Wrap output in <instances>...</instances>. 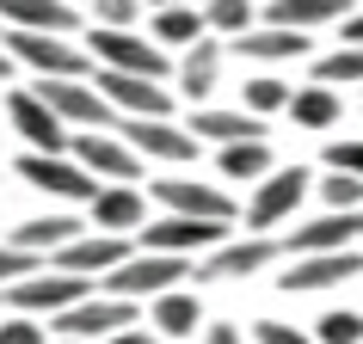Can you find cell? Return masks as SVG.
Returning a JSON list of instances; mask_svg holds the SVG:
<instances>
[{"label": "cell", "instance_id": "cell-32", "mask_svg": "<svg viewBox=\"0 0 363 344\" xmlns=\"http://www.w3.org/2000/svg\"><path fill=\"white\" fill-rule=\"evenodd\" d=\"M314 338L320 344H363V314H320V320H314Z\"/></svg>", "mask_w": 363, "mask_h": 344}, {"label": "cell", "instance_id": "cell-11", "mask_svg": "<svg viewBox=\"0 0 363 344\" xmlns=\"http://www.w3.org/2000/svg\"><path fill=\"white\" fill-rule=\"evenodd\" d=\"M135 234H142V252H185V258H197V252H216L228 240V222H203V215H172L167 210V222L135 228Z\"/></svg>", "mask_w": 363, "mask_h": 344}, {"label": "cell", "instance_id": "cell-2", "mask_svg": "<svg viewBox=\"0 0 363 344\" xmlns=\"http://www.w3.org/2000/svg\"><path fill=\"white\" fill-rule=\"evenodd\" d=\"M93 283L99 277H80V270H31V277H19V283H6V302L19 307V314H50V320H56L62 307H74V302H86V295H93Z\"/></svg>", "mask_w": 363, "mask_h": 344}, {"label": "cell", "instance_id": "cell-20", "mask_svg": "<svg viewBox=\"0 0 363 344\" xmlns=\"http://www.w3.org/2000/svg\"><path fill=\"white\" fill-rule=\"evenodd\" d=\"M0 19L25 25V31H74L80 6L74 0H0Z\"/></svg>", "mask_w": 363, "mask_h": 344}, {"label": "cell", "instance_id": "cell-17", "mask_svg": "<svg viewBox=\"0 0 363 344\" xmlns=\"http://www.w3.org/2000/svg\"><path fill=\"white\" fill-rule=\"evenodd\" d=\"M154 197H160V203H167L172 215L234 222V203H228V191H216V185H203V178H160V185H154Z\"/></svg>", "mask_w": 363, "mask_h": 344}, {"label": "cell", "instance_id": "cell-7", "mask_svg": "<svg viewBox=\"0 0 363 344\" xmlns=\"http://www.w3.org/2000/svg\"><path fill=\"white\" fill-rule=\"evenodd\" d=\"M123 142H130L142 160H167V166H185L197 154V135L185 130V123H172V117H123V123H111Z\"/></svg>", "mask_w": 363, "mask_h": 344}, {"label": "cell", "instance_id": "cell-6", "mask_svg": "<svg viewBox=\"0 0 363 344\" xmlns=\"http://www.w3.org/2000/svg\"><path fill=\"white\" fill-rule=\"evenodd\" d=\"M68 154H74V160L93 172V178H111V185H130V178H142V154H135L123 135H111V123H105V130H74Z\"/></svg>", "mask_w": 363, "mask_h": 344}, {"label": "cell", "instance_id": "cell-35", "mask_svg": "<svg viewBox=\"0 0 363 344\" xmlns=\"http://www.w3.org/2000/svg\"><path fill=\"white\" fill-rule=\"evenodd\" d=\"M31 270H43V258L38 252H25V246H0V283H19V277H31Z\"/></svg>", "mask_w": 363, "mask_h": 344}, {"label": "cell", "instance_id": "cell-39", "mask_svg": "<svg viewBox=\"0 0 363 344\" xmlns=\"http://www.w3.org/2000/svg\"><path fill=\"white\" fill-rule=\"evenodd\" d=\"M259 344H320V338H308V332H296L284 320H259Z\"/></svg>", "mask_w": 363, "mask_h": 344}, {"label": "cell", "instance_id": "cell-44", "mask_svg": "<svg viewBox=\"0 0 363 344\" xmlns=\"http://www.w3.org/2000/svg\"><path fill=\"white\" fill-rule=\"evenodd\" d=\"M148 6H203V0H148Z\"/></svg>", "mask_w": 363, "mask_h": 344}, {"label": "cell", "instance_id": "cell-45", "mask_svg": "<svg viewBox=\"0 0 363 344\" xmlns=\"http://www.w3.org/2000/svg\"><path fill=\"white\" fill-rule=\"evenodd\" d=\"M56 344H86V338H56Z\"/></svg>", "mask_w": 363, "mask_h": 344}, {"label": "cell", "instance_id": "cell-9", "mask_svg": "<svg viewBox=\"0 0 363 344\" xmlns=\"http://www.w3.org/2000/svg\"><path fill=\"white\" fill-rule=\"evenodd\" d=\"M6 117H13V130L25 135V148H38V154H68V142H74V130L50 111V98H43L38 86H19V93L6 98Z\"/></svg>", "mask_w": 363, "mask_h": 344}, {"label": "cell", "instance_id": "cell-27", "mask_svg": "<svg viewBox=\"0 0 363 344\" xmlns=\"http://www.w3.org/2000/svg\"><path fill=\"white\" fill-rule=\"evenodd\" d=\"M148 326H160V338H191L197 326H203V314H197V295H185V289H167V295H154Z\"/></svg>", "mask_w": 363, "mask_h": 344}, {"label": "cell", "instance_id": "cell-4", "mask_svg": "<svg viewBox=\"0 0 363 344\" xmlns=\"http://www.w3.org/2000/svg\"><path fill=\"white\" fill-rule=\"evenodd\" d=\"M6 50H13V62L31 68V74H68V80H80V74H86V62H93V50L68 43L62 31H25V25L6 31Z\"/></svg>", "mask_w": 363, "mask_h": 344}, {"label": "cell", "instance_id": "cell-33", "mask_svg": "<svg viewBox=\"0 0 363 344\" xmlns=\"http://www.w3.org/2000/svg\"><path fill=\"white\" fill-rule=\"evenodd\" d=\"M333 178H320V197L333 203V210H363V178L357 172H339V166H326Z\"/></svg>", "mask_w": 363, "mask_h": 344}, {"label": "cell", "instance_id": "cell-22", "mask_svg": "<svg viewBox=\"0 0 363 344\" xmlns=\"http://www.w3.org/2000/svg\"><path fill=\"white\" fill-rule=\"evenodd\" d=\"M185 130L197 142H252V135H265V123H259V111H210V105H197Z\"/></svg>", "mask_w": 363, "mask_h": 344}, {"label": "cell", "instance_id": "cell-38", "mask_svg": "<svg viewBox=\"0 0 363 344\" xmlns=\"http://www.w3.org/2000/svg\"><path fill=\"white\" fill-rule=\"evenodd\" d=\"M326 166L357 172V178H363V142H333V148H326Z\"/></svg>", "mask_w": 363, "mask_h": 344}, {"label": "cell", "instance_id": "cell-19", "mask_svg": "<svg viewBox=\"0 0 363 344\" xmlns=\"http://www.w3.org/2000/svg\"><path fill=\"white\" fill-rule=\"evenodd\" d=\"M357 234H363L357 210H333V215H320V222H308V228H289L284 252L289 258H302V252H339V246H351Z\"/></svg>", "mask_w": 363, "mask_h": 344}, {"label": "cell", "instance_id": "cell-40", "mask_svg": "<svg viewBox=\"0 0 363 344\" xmlns=\"http://www.w3.org/2000/svg\"><path fill=\"white\" fill-rule=\"evenodd\" d=\"M105 344H154V332L148 326H123V332H111Z\"/></svg>", "mask_w": 363, "mask_h": 344}, {"label": "cell", "instance_id": "cell-42", "mask_svg": "<svg viewBox=\"0 0 363 344\" xmlns=\"http://www.w3.org/2000/svg\"><path fill=\"white\" fill-rule=\"evenodd\" d=\"M203 344H247V338H240L234 326H210V332H203Z\"/></svg>", "mask_w": 363, "mask_h": 344}, {"label": "cell", "instance_id": "cell-8", "mask_svg": "<svg viewBox=\"0 0 363 344\" xmlns=\"http://www.w3.org/2000/svg\"><path fill=\"white\" fill-rule=\"evenodd\" d=\"M38 93L50 98V111L68 123V130H105L111 123V98L86 86V80H68V74H38Z\"/></svg>", "mask_w": 363, "mask_h": 344}, {"label": "cell", "instance_id": "cell-43", "mask_svg": "<svg viewBox=\"0 0 363 344\" xmlns=\"http://www.w3.org/2000/svg\"><path fill=\"white\" fill-rule=\"evenodd\" d=\"M13 68H19V62H13V50H0V80H13Z\"/></svg>", "mask_w": 363, "mask_h": 344}, {"label": "cell", "instance_id": "cell-37", "mask_svg": "<svg viewBox=\"0 0 363 344\" xmlns=\"http://www.w3.org/2000/svg\"><path fill=\"white\" fill-rule=\"evenodd\" d=\"M0 344H50V338L31 314H19V320H0Z\"/></svg>", "mask_w": 363, "mask_h": 344}, {"label": "cell", "instance_id": "cell-21", "mask_svg": "<svg viewBox=\"0 0 363 344\" xmlns=\"http://www.w3.org/2000/svg\"><path fill=\"white\" fill-rule=\"evenodd\" d=\"M234 50L247 62H296L308 56V31H289V25H265V31H240Z\"/></svg>", "mask_w": 363, "mask_h": 344}, {"label": "cell", "instance_id": "cell-1", "mask_svg": "<svg viewBox=\"0 0 363 344\" xmlns=\"http://www.w3.org/2000/svg\"><path fill=\"white\" fill-rule=\"evenodd\" d=\"M185 277H197V258H185V252H130L123 265H111L99 277V289L123 295V302H148V295L179 289Z\"/></svg>", "mask_w": 363, "mask_h": 344}, {"label": "cell", "instance_id": "cell-26", "mask_svg": "<svg viewBox=\"0 0 363 344\" xmlns=\"http://www.w3.org/2000/svg\"><path fill=\"white\" fill-rule=\"evenodd\" d=\"M351 6L345 0H271L265 25H289V31H320V25H339Z\"/></svg>", "mask_w": 363, "mask_h": 344}, {"label": "cell", "instance_id": "cell-12", "mask_svg": "<svg viewBox=\"0 0 363 344\" xmlns=\"http://www.w3.org/2000/svg\"><path fill=\"white\" fill-rule=\"evenodd\" d=\"M308 178H314L308 166H284V172L271 166L265 178H259V197H252V210H247V228L265 234V228H277V222H289L296 203L308 197Z\"/></svg>", "mask_w": 363, "mask_h": 344}, {"label": "cell", "instance_id": "cell-23", "mask_svg": "<svg viewBox=\"0 0 363 344\" xmlns=\"http://www.w3.org/2000/svg\"><path fill=\"white\" fill-rule=\"evenodd\" d=\"M74 234H86V222H74V215H38V222H19L6 240L25 246V252H38V258H50V252H62Z\"/></svg>", "mask_w": 363, "mask_h": 344}, {"label": "cell", "instance_id": "cell-29", "mask_svg": "<svg viewBox=\"0 0 363 344\" xmlns=\"http://www.w3.org/2000/svg\"><path fill=\"white\" fill-rule=\"evenodd\" d=\"M222 178H265L271 172V148L265 135H252V142H222Z\"/></svg>", "mask_w": 363, "mask_h": 344}, {"label": "cell", "instance_id": "cell-5", "mask_svg": "<svg viewBox=\"0 0 363 344\" xmlns=\"http://www.w3.org/2000/svg\"><path fill=\"white\" fill-rule=\"evenodd\" d=\"M19 178H25V185H38V191H50V197H68V203H93V191H99V178L80 166L74 154H38V148H25L19 154Z\"/></svg>", "mask_w": 363, "mask_h": 344}, {"label": "cell", "instance_id": "cell-41", "mask_svg": "<svg viewBox=\"0 0 363 344\" xmlns=\"http://www.w3.org/2000/svg\"><path fill=\"white\" fill-rule=\"evenodd\" d=\"M345 31H339V43H363V13H345Z\"/></svg>", "mask_w": 363, "mask_h": 344}, {"label": "cell", "instance_id": "cell-24", "mask_svg": "<svg viewBox=\"0 0 363 344\" xmlns=\"http://www.w3.org/2000/svg\"><path fill=\"white\" fill-rule=\"evenodd\" d=\"M216 68H222V43H216V31H210V38H197L191 50H185V62H179V93L191 98V105H203L210 86H216Z\"/></svg>", "mask_w": 363, "mask_h": 344}, {"label": "cell", "instance_id": "cell-15", "mask_svg": "<svg viewBox=\"0 0 363 344\" xmlns=\"http://www.w3.org/2000/svg\"><path fill=\"white\" fill-rule=\"evenodd\" d=\"M62 270H80V277H105L111 265H123L130 258V234H99V228H86V234H74L62 252H50Z\"/></svg>", "mask_w": 363, "mask_h": 344}, {"label": "cell", "instance_id": "cell-31", "mask_svg": "<svg viewBox=\"0 0 363 344\" xmlns=\"http://www.w3.org/2000/svg\"><path fill=\"white\" fill-rule=\"evenodd\" d=\"M314 80L320 86H333V80H363V43H339L333 56L314 62Z\"/></svg>", "mask_w": 363, "mask_h": 344}, {"label": "cell", "instance_id": "cell-30", "mask_svg": "<svg viewBox=\"0 0 363 344\" xmlns=\"http://www.w3.org/2000/svg\"><path fill=\"white\" fill-rule=\"evenodd\" d=\"M252 0H203V25L210 31H222V38H240V31H252Z\"/></svg>", "mask_w": 363, "mask_h": 344}, {"label": "cell", "instance_id": "cell-34", "mask_svg": "<svg viewBox=\"0 0 363 344\" xmlns=\"http://www.w3.org/2000/svg\"><path fill=\"white\" fill-rule=\"evenodd\" d=\"M247 111H259V117L289 111V86L284 80H247Z\"/></svg>", "mask_w": 363, "mask_h": 344}, {"label": "cell", "instance_id": "cell-18", "mask_svg": "<svg viewBox=\"0 0 363 344\" xmlns=\"http://www.w3.org/2000/svg\"><path fill=\"white\" fill-rule=\"evenodd\" d=\"M86 215H93L86 228H99V234H135L148 222V203H142L135 185H99L93 203H86Z\"/></svg>", "mask_w": 363, "mask_h": 344}, {"label": "cell", "instance_id": "cell-28", "mask_svg": "<svg viewBox=\"0 0 363 344\" xmlns=\"http://www.w3.org/2000/svg\"><path fill=\"white\" fill-rule=\"evenodd\" d=\"M289 117H296V130H333L345 117V105H339V93L333 86H302V93H289Z\"/></svg>", "mask_w": 363, "mask_h": 344}, {"label": "cell", "instance_id": "cell-46", "mask_svg": "<svg viewBox=\"0 0 363 344\" xmlns=\"http://www.w3.org/2000/svg\"><path fill=\"white\" fill-rule=\"evenodd\" d=\"M74 6H80V0H74Z\"/></svg>", "mask_w": 363, "mask_h": 344}, {"label": "cell", "instance_id": "cell-14", "mask_svg": "<svg viewBox=\"0 0 363 344\" xmlns=\"http://www.w3.org/2000/svg\"><path fill=\"white\" fill-rule=\"evenodd\" d=\"M99 93L111 98L117 111H130V117H172V93H167L154 74H123V68H105V74H99Z\"/></svg>", "mask_w": 363, "mask_h": 344}, {"label": "cell", "instance_id": "cell-13", "mask_svg": "<svg viewBox=\"0 0 363 344\" xmlns=\"http://www.w3.org/2000/svg\"><path fill=\"white\" fill-rule=\"evenodd\" d=\"M345 277H363V258L351 246H339V252H302V258L289 265V277H277V289H289V295H314V289H333V283H345Z\"/></svg>", "mask_w": 363, "mask_h": 344}, {"label": "cell", "instance_id": "cell-25", "mask_svg": "<svg viewBox=\"0 0 363 344\" xmlns=\"http://www.w3.org/2000/svg\"><path fill=\"white\" fill-rule=\"evenodd\" d=\"M148 31H154V43H160V50H191L197 38H210L203 6H154Z\"/></svg>", "mask_w": 363, "mask_h": 344}, {"label": "cell", "instance_id": "cell-36", "mask_svg": "<svg viewBox=\"0 0 363 344\" xmlns=\"http://www.w3.org/2000/svg\"><path fill=\"white\" fill-rule=\"evenodd\" d=\"M142 0H93V25H135Z\"/></svg>", "mask_w": 363, "mask_h": 344}, {"label": "cell", "instance_id": "cell-10", "mask_svg": "<svg viewBox=\"0 0 363 344\" xmlns=\"http://www.w3.org/2000/svg\"><path fill=\"white\" fill-rule=\"evenodd\" d=\"M123 326H135V302L105 295V289L56 314V332H62V338H86V344H93V338H111V332H123Z\"/></svg>", "mask_w": 363, "mask_h": 344}, {"label": "cell", "instance_id": "cell-3", "mask_svg": "<svg viewBox=\"0 0 363 344\" xmlns=\"http://www.w3.org/2000/svg\"><path fill=\"white\" fill-rule=\"evenodd\" d=\"M86 50H93V62H105V68H123V74H154V80H167V50H160L154 38H142L135 25H93Z\"/></svg>", "mask_w": 363, "mask_h": 344}, {"label": "cell", "instance_id": "cell-16", "mask_svg": "<svg viewBox=\"0 0 363 344\" xmlns=\"http://www.w3.org/2000/svg\"><path fill=\"white\" fill-rule=\"evenodd\" d=\"M284 252V240H271V234H247V240H222V246L197 265V277H259Z\"/></svg>", "mask_w": 363, "mask_h": 344}]
</instances>
